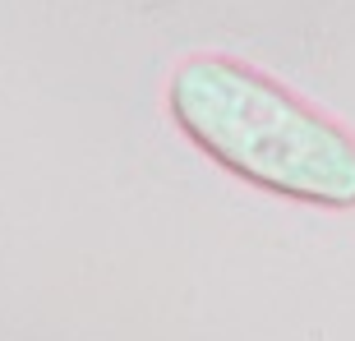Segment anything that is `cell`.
<instances>
[{
  "label": "cell",
  "mask_w": 355,
  "mask_h": 341,
  "mask_svg": "<svg viewBox=\"0 0 355 341\" xmlns=\"http://www.w3.org/2000/svg\"><path fill=\"white\" fill-rule=\"evenodd\" d=\"M175 125L212 161L282 198L351 208L355 139L245 65L198 55L166 88Z\"/></svg>",
  "instance_id": "obj_1"
}]
</instances>
